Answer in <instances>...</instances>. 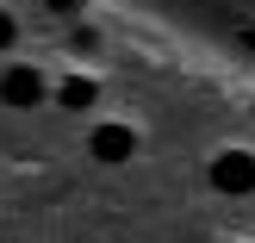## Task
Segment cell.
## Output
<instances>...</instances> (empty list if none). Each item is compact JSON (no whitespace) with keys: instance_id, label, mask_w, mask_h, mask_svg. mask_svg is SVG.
I'll list each match as a JSON object with an SVG mask.
<instances>
[{"instance_id":"5b68a950","label":"cell","mask_w":255,"mask_h":243,"mask_svg":"<svg viewBox=\"0 0 255 243\" xmlns=\"http://www.w3.org/2000/svg\"><path fill=\"white\" fill-rule=\"evenodd\" d=\"M6 44H12V19L0 12V50H6Z\"/></svg>"},{"instance_id":"277c9868","label":"cell","mask_w":255,"mask_h":243,"mask_svg":"<svg viewBox=\"0 0 255 243\" xmlns=\"http://www.w3.org/2000/svg\"><path fill=\"white\" fill-rule=\"evenodd\" d=\"M94 94H100V87H94V81H81V75H75V81H62V106H75V112L94 106Z\"/></svg>"},{"instance_id":"8992f818","label":"cell","mask_w":255,"mask_h":243,"mask_svg":"<svg viewBox=\"0 0 255 243\" xmlns=\"http://www.w3.org/2000/svg\"><path fill=\"white\" fill-rule=\"evenodd\" d=\"M50 6H62V12H69V6H75V0H50Z\"/></svg>"},{"instance_id":"7a4b0ae2","label":"cell","mask_w":255,"mask_h":243,"mask_svg":"<svg viewBox=\"0 0 255 243\" xmlns=\"http://www.w3.org/2000/svg\"><path fill=\"white\" fill-rule=\"evenodd\" d=\"M0 100H6V106H37V100H44V75L37 69H6L0 75Z\"/></svg>"},{"instance_id":"6da1fadb","label":"cell","mask_w":255,"mask_h":243,"mask_svg":"<svg viewBox=\"0 0 255 243\" xmlns=\"http://www.w3.org/2000/svg\"><path fill=\"white\" fill-rule=\"evenodd\" d=\"M212 187H218V194H249L255 187V156L249 150H224V156L212 162Z\"/></svg>"},{"instance_id":"3957f363","label":"cell","mask_w":255,"mask_h":243,"mask_svg":"<svg viewBox=\"0 0 255 243\" xmlns=\"http://www.w3.org/2000/svg\"><path fill=\"white\" fill-rule=\"evenodd\" d=\"M87 150H94L100 162H131V150H137V131H131V125H100Z\"/></svg>"}]
</instances>
